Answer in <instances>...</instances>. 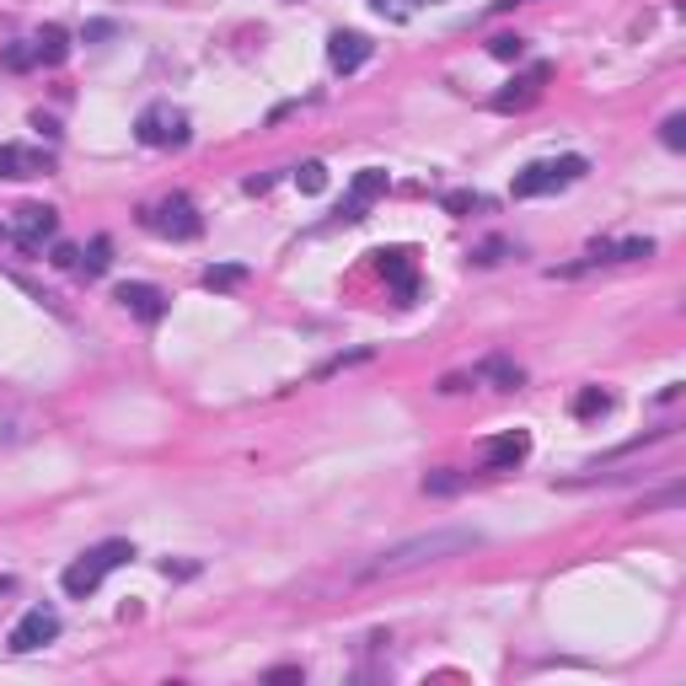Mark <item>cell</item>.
I'll return each instance as SVG.
<instances>
[{
    "instance_id": "obj_30",
    "label": "cell",
    "mask_w": 686,
    "mask_h": 686,
    "mask_svg": "<svg viewBox=\"0 0 686 686\" xmlns=\"http://www.w3.org/2000/svg\"><path fill=\"white\" fill-rule=\"evenodd\" d=\"M499 5H531V0H499Z\"/></svg>"
},
{
    "instance_id": "obj_22",
    "label": "cell",
    "mask_w": 686,
    "mask_h": 686,
    "mask_svg": "<svg viewBox=\"0 0 686 686\" xmlns=\"http://www.w3.org/2000/svg\"><path fill=\"white\" fill-rule=\"evenodd\" d=\"M295 183H300V194H322V188H328V167H322V161H306V167L295 172Z\"/></svg>"
},
{
    "instance_id": "obj_11",
    "label": "cell",
    "mask_w": 686,
    "mask_h": 686,
    "mask_svg": "<svg viewBox=\"0 0 686 686\" xmlns=\"http://www.w3.org/2000/svg\"><path fill=\"white\" fill-rule=\"evenodd\" d=\"M370 54H376V44H370L365 33H333V38H328V65H333L339 76H354Z\"/></svg>"
},
{
    "instance_id": "obj_24",
    "label": "cell",
    "mask_w": 686,
    "mask_h": 686,
    "mask_svg": "<svg viewBox=\"0 0 686 686\" xmlns=\"http://www.w3.org/2000/svg\"><path fill=\"white\" fill-rule=\"evenodd\" d=\"M33 65H38V49H33V44H11V49H5V70H33Z\"/></svg>"
},
{
    "instance_id": "obj_23",
    "label": "cell",
    "mask_w": 686,
    "mask_h": 686,
    "mask_svg": "<svg viewBox=\"0 0 686 686\" xmlns=\"http://www.w3.org/2000/svg\"><path fill=\"white\" fill-rule=\"evenodd\" d=\"M660 140H665L671 150H686V118L682 113H671V118L660 124Z\"/></svg>"
},
{
    "instance_id": "obj_31",
    "label": "cell",
    "mask_w": 686,
    "mask_h": 686,
    "mask_svg": "<svg viewBox=\"0 0 686 686\" xmlns=\"http://www.w3.org/2000/svg\"><path fill=\"white\" fill-rule=\"evenodd\" d=\"M413 5H435V0H413Z\"/></svg>"
},
{
    "instance_id": "obj_26",
    "label": "cell",
    "mask_w": 686,
    "mask_h": 686,
    "mask_svg": "<svg viewBox=\"0 0 686 686\" xmlns=\"http://www.w3.org/2000/svg\"><path fill=\"white\" fill-rule=\"evenodd\" d=\"M445 209H450V215H467V209H478V194H445Z\"/></svg>"
},
{
    "instance_id": "obj_27",
    "label": "cell",
    "mask_w": 686,
    "mask_h": 686,
    "mask_svg": "<svg viewBox=\"0 0 686 686\" xmlns=\"http://www.w3.org/2000/svg\"><path fill=\"white\" fill-rule=\"evenodd\" d=\"M54 263H59V268H81V252H76V247H54Z\"/></svg>"
},
{
    "instance_id": "obj_15",
    "label": "cell",
    "mask_w": 686,
    "mask_h": 686,
    "mask_svg": "<svg viewBox=\"0 0 686 686\" xmlns=\"http://www.w3.org/2000/svg\"><path fill=\"white\" fill-rule=\"evenodd\" d=\"M633 258H654V242L633 237V242H595L585 252V263H633Z\"/></svg>"
},
{
    "instance_id": "obj_12",
    "label": "cell",
    "mask_w": 686,
    "mask_h": 686,
    "mask_svg": "<svg viewBox=\"0 0 686 686\" xmlns=\"http://www.w3.org/2000/svg\"><path fill=\"white\" fill-rule=\"evenodd\" d=\"M541 81H547V65L526 70V76H515V81L493 98V107H499V113H521V107H531V102L541 98Z\"/></svg>"
},
{
    "instance_id": "obj_6",
    "label": "cell",
    "mask_w": 686,
    "mask_h": 686,
    "mask_svg": "<svg viewBox=\"0 0 686 686\" xmlns=\"http://www.w3.org/2000/svg\"><path fill=\"white\" fill-rule=\"evenodd\" d=\"M135 140L150 150H172V146H188V113L172 107V102H150L146 113L135 118Z\"/></svg>"
},
{
    "instance_id": "obj_8",
    "label": "cell",
    "mask_w": 686,
    "mask_h": 686,
    "mask_svg": "<svg viewBox=\"0 0 686 686\" xmlns=\"http://www.w3.org/2000/svg\"><path fill=\"white\" fill-rule=\"evenodd\" d=\"M54 156L33 146H0V178L5 183H27V178H49Z\"/></svg>"
},
{
    "instance_id": "obj_7",
    "label": "cell",
    "mask_w": 686,
    "mask_h": 686,
    "mask_svg": "<svg viewBox=\"0 0 686 686\" xmlns=\"http://www.w3.org/2000/svg\"><path fill=\"white\" fill-rule=\"evenodd\" d=\"M54 638H59V611H54V606H33V611L11 628V649H16V654H33V649H44Z\"/></svg>"
},
{
    "instance_id": "obj_5",
    "label": "cell",
    "mask_w": 686,
    "mask_h": 686,
    "mask_svg": "<svg viewBox=\"0 0 686 686\" xmlns=\"http://www.w3.org/2000/svg\"><path fill=\"white\" fill-rule=\"evenodd\" d=\"M590 172L585 156H552V161H531L526 172H515V198H541V194H558L569 183H580Z\"/></svg>"
},
{
    "instance_id": "obj_19",
    "label": "cell",
    "mask_w": 686,
    "mask_h": 686,
    "mask_svg": "<svg viewBox=\"0 0 686 686\" xmlns=\"http://www.w3.org/2000/svg\"><path fill=\"white\" fill-rule=\"evenodd\" d=\"M611 408V392H601V387H585V392H574V419H601Z\"/></svg>"
},
{
    "instance_id": "obj_20",
    "label": "cell",
    "mask_w": 686,
    "mask_h": 686,
    "mask_svg": "<svg viewBox=\"0 0 686 686\" xmlns=\"http://www.w3.org/2000/svg\"><path fill=\"white\" fill-rule=\"evenodd\" d=\"M107 263H113V242H107V237H98V242L81 252V274H92V279L107 274Z\"/></svg>"
},
{
    "instance_id": "obj_28",
    "label": "cell",
    "mask_w": 686,
    "mask_h": 686,
    "mask_svg": "<svg viewBox=\"0 0 686 686\" xmlns=\"http://www.w3.org/2000/svg\"><path fill=\"white\" fill-rule=\"evenodd\" d=\"M499 252H504V242H483L472 258H478V263H499Z\"/></svg>"
},
{
    "instance_id": "obj_29",
    "label": "cell",
    "mask_w": 686,
    "mask_h": 686,
    "mask_svg": "<svg viewBox=\"0 0 686 686\" xmlns=\"http://www.w3.org/2000/svg\"><path fill=\"white\" fill-rule=\"evenodd\" d=\"M268 682H300V671H295V665H279V671H268Z\"/></svg>"
},
{
    "instance_id": "obj_18",
    "label": "cell",
    "mask_w": 686,
    "mask_h": 686,
    "mask_svg": "<svg viewBox=\"0 0 686 686\" xmlns=\"http://www.w3.org/2000/svg\"><path fill=\"white\" fill-rule=\"evenodd\" d=\"M237 285H247L242 263H209L204 268V290H237Z\"/></svg>"
},
{
    "instance_id": "obj_21",
    "label": "cell",
    "mask_w": 686,
    "mask_h": 686,
    "mask_svg": "<svg viewBox=\"0 0 686 686\" xmlns=\"http://www.w3.org/2000/svg\"><path fill=\"white\" fill-rule=\"evenodd\" d=\"M467 489V478L461 472H450V467H441V472H430L424 478V493H435V499H445V493H461Z\"/></svg>"
},
{
    "instance_id": "obj_13",
    "label": "cell",
    "mask_w": 686,
    "mask_h": 686,
    "mask_svg": "<svg viewBox=\"0 0 686 686\" xmlns=\"http://www.w3.org/2000/svg\"><path fill=\"white\" fill-rule=\"evenodd\" d=\"M376 263H381V274L397 285V300L413 306V295H419L413 290V252H408V247H387V252H376Z\"/></svg>"
},
{
    "instance_id": "obj_10",
    "label": "cell",
    "mask_w": 686,
    "mask_h": 686,
    "mask_svg": "<svg viewBox=\"0 0 686 686\" xmlns=\"http://www.w3.org/2000/svg\"><path fill=\"white\" fill-rule=\"evenodd\" d=\"M526 456H531V435H526V430H504V435H493V441L483 445V467H489V472H515Z\"/></svg>"
},
{
    "instance_id": "obj_9",
    "label": "cell",
    "mask_w": 686,
    "mask_h": 686,
    "mask_svg": "<svg viewBox=\"0 0 686 686\" xmlns=\"http://www.w3.org/2000/svg\"><path fill=\"white\" fill-rule=\"evenodd\" d=\"M387 183H392V178H387L381 167H365V172L354 178V188H348V198H343V209H339V220H343V226L365 220V209H370L376 198L387 194Z\"/></svg>"
},
{
    "instance_id": "obj_17",
    "label": "cell",
    "mask_w": 686,
    "mask_h": 686,
    "mask_svg": "<svg viewBox=\"0 0 686 686\" xmlns=\"http://www.w3.org/2000/svg\"><path fill=\"white\" fill-rule=\"evenodd\" d=\"M33 49H38V65H65V59H70V33L49 22V27L33 38Z\"/></svg>"
},
{
    "instance_id": "obj_4",
    "label": "cell",
    "mask_w": 686,
    "mask_h": 686,
    "mask_svg": "<svg viewBox=\"0 0 686 686\" xmlns=\"http://www.w3.org/2000/svg\"><path fill=\"white\" fill-rule=\"evenodd\" d=\"M140 226L156 231V237H167V242H194L198 231H204V220H198L188 194H167V198H156V204H146V209H140Z\"/></svg>"
},
{
    "instance_id": "obj_1",
    "label": "cell",
    "mask_w": 686,
    "mask_h": 686,
    "mask_svg": "<svg viewBox=\"0 0 686 686\" xmlns=\"http://www.w3.org/2000/svg\"><path fill=\"white\" fill-rule=\"evenodd\" d=\"M478 541L483 537L467 531V526H441V531H424V537L381 547L376 558H365V563L354 569V580H397V574H413V569H424V563H445V558H456V552H472Z\"/></svg>"
},
{
    "instance_id": "obj_16",
    "label": "cell",
    "mask_w": 686,
    "mask_h": 686,
    "mask_svg": "<svg viewBox=\"0 0 686 686\" xmlns=\"http://www.w3.org/2000/svg\"><path fill=\"white\" fill-rule=\"evenodd\" d=\"M478 381H489V387H499V392H515V387L526 381V370H521L515 359L493 354V359H483V365H478Z\"/></svg>"
},
{
    "instance_id": "obj_25",
    "label": "cell",
    "mask_w": 686,
    "mask_h": 686,
    "mask_svg": "<svg viewBox=\"0 0 686 686\" xmlns=\"http://www.w3.org/2000/svg\"><path fill=\"white\" fill-rule=\"evenodd\" d=\"M489 54L493 59H521V54H526V38H510V33H504V38H493L489 44Z\"/></svg>"
},
{
    "instance_id": "obj_3",
    "label": "cell",
    "mask_w": 686,
    "mask_h": 686,
    "mask_svg": "<svg viewBox=\"0 0 686 686\" xmlns=\"http://www.w3.org/2000/svg\"><path fill=\"white\" fill-rule=\"evenodd\" d=\"M54 231H59V215L49 204H16L0 215V242L22 247V252H44V242H54Z\"/></svg>"
},
{
    "instance_id": "obj_14",
    "label": "cell",
    "mask_w": 686,
    "mask_h": 686,
    "mask_svg": "<svg viewBox=\"0 0 686 686\" xmlns=\"http://www.w3.org/2000/svg\"><path fill=\"white\" fill-rule=\"evenodd\" d=\"M118 306L135 311L140 322H161L167 317V295L156 290V285H118Z\"/></svg>"
},
{
    "instance_id": "obj_2",
    "label": "cell",
    "mask_w": 686,
    "mask_h": 686,
    "mask_svg": "<svg viewBox=\"0 0 686 686\" xmlns=\"http://www.w3.org/2000/svg\"><path fill=\"white\" fill-rule=\"evenodd\" d=\"M129 558H135V547H129V541H118V537L98 541V547H87V552H81L65 574H59V585H65V595H76V601H81V595H92V590H98L113 569H124Z\"/></svg>"
}]
</instances>
